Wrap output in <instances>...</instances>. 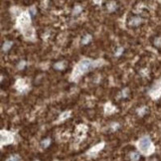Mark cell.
<instances>
[{
    "label": "cell",
    "mask_w": 161,
    "mask_h": 161,
    "mask_svg": "<svg viewBox=\"0 0 161 161\" xmlns=\"http://www.w3.org/2000/svg\"><path fill=\"white\" fill-rule=\"evenodd\" d=\"M98 64L96 63L94 61H90V60H82L79 65L76 67V70L74 72V77H79L82 74L86 73V72L90 71L92 68L96 67Z\"/></svg>",
    "instance_id": "6da1fadb"
},
{
    "label": "cell",
    "mask_w": 161,
    "mask_h": 161,
    "mask_svg": "<svg viewBox=\"0 0 161 161\" xmlns=\"http://www.w3.org/2000/svg\"><path fill=\"white\" fill-rule=\"evenodd\" d=\"M150 145H151V140L148 136H143L141 139L139 140V148L142 151H147L149 149Z\"/></svg>",
    "instance_id": "7a4b0ae2"
},
{
    "label": "cell",
    "mask_w": 161,
    "mask_h": 161,
    "mask_svg": "<svg viewBox=\"0 0 161 161\" xmlns=\"http://www.w3.org/2000/svg\"><path fill=\"white\" fill-rule=\"evenodd\" d=\"M142 19L140 17H138V16H134L130 19V21H129V25L130 26H138L140 23H141Z\"/></svg>",
    "instance_id": "3957f363"
},
{
    "label": "cell",
    "mask_w": 161,
    "mask_h": 161,
    "mask_svg": "<svg viewBox=\"0 0 161 161\" xmlns=\"http://www.w3.org/2000/svg\"><path fill=\"white\" fill-rule=\"evenodd\" d=\"M12 45H13V42H12V41H6V42L3 44V46H2V50H3V52H8V51L12 48Z\"/></svg>",
    "instance_id": "277c9868"
},
{
    "label": "cell",
    "mask_w": 161,
    "mask_h": 161,
    "mask_svg": "<svg viewBox=\"0 0 161 161\" xmlns=\"http://www.w3.org/2000/svg\"><path fill=\"white\" fill-rule=\"evenodd\" d=\"M54 68H55L56 70H64L66 68V63L65 62H58V63H56L55 65H54Z\"/></svg>",
    "instance_id": "5b68a950"
},
{
    "label": "cell",
    "mask_w": 161,
    "mask_h": 161,
    "mask_svg": "<svg viewBox=\"0 0 161 161\" xmlns=\"http://www.w3.org/2000/svg\"><path fill=\"white\" fill-rule=\"evenodd\" d=\"M51 144V139L50 138H46V139H44L42 142H41V145H42L43 148H47L49 147V145Z\"/></svg>",
    "instance_id": "8992f818"
},
{
    "label": "cell",
    "mask_w": 161,
    "mask_h": 161,
    "mask_svg": "<svg viewBox=\"0 0 161 161\" xmlns=\"http://www.w3.org/2000/svg\"><path fill=\"white\" fill-rule=\"evenodd\" d=\"M90 40H92V36L90 35H86V36H84V38L82 39V44H88V43H90Z\"/></svg>",
    "instance_id": "52a82bcc"
},
{
    "label": "cell",
    "mask_w": 161,
    "mask_h": 161,
    "mask_svg": "<svg viewBox=\"0 0 161 161\" xmlns=\"http://www.w3.org/2000/svg\"><path fill=\"white\" fill-rule=\"evenodd\" d=\"M139 158H140V156L138 152H132V153H131V161H138Z\"/></svg>",
    "instance_id": "ba28073f"
},
{
    "label": "cell",
    "mask_w": 161,
    "mask_h": 161,
    "mask_svg": "<svg viewBox=\"0 0 161 161\" xmlns=\"http://www.w3.org/2000/svg\"><path fill=\"white\" fill-rule=\"evenodd\" d=\"M82 8L80 7V6H76L75 8H74V11H73V13H74V15H76V14H79L80 11H82Z\"/></svg>",
    "instance_id": "9c48e42d"
},
{
    "label": "cell",
    "mask_w": 161,
    "mask_h": 161,
    "mask_svg": "<svg viewBox=\"0 0 161 161\" xmlns=\"http://www.w3.org/2000/svg\"><path fill=\"white\" fill-rule=\"evenodd\" d=\"M25 66H26V62L25 61H21V62H19V64H18V66H17V68L19 70H23L24 68H25Z\"/></svg>",
    "instance_id": "30bf717a"
},
{
    "label": "cell",
    "mask_w": 161,
    "mask_h": 161,
    "mask_svg": "<svg viewBox=\"0 0 161 161\" xmlns=\"http://www.w3.org/2000/svg\"><path fill=\"white\" fill-rule=\"evenodd\" d=\"M122 52H123V48H122V47H120V48L117 49V51L115 52V56H116V57H118V56H120L121 54H122Z\"/></svg>",
    "instance_id": "8fae6325"
},
{
    "label": "cell",
    "mask_w": 161,
    "mask_h": 161,
    "mask_svg": "<svg viewBox=\"0 0 161 161\" xmlns=\"http://www.w3.org/2000/svg\"><path fill=\"white\" fill-rule=\"evenodd\" d=\"M6 161H18V157L17 156H11V157H9Z\"/></svg>",
    "instance_id": "7c38bea8"
},
{
    "label": "cell",
    "mask_w": 161,
    "mask_h": 161,
    "mask_svg": "<svg viewBox=\"0 0 161 161\" xmlns=\"http://www.w3.org/2000/svg\"><path fill=\"white\" fill-rule=\"evenodd\" d=\"M155 44L157 45V46H161V38L157 39V40L155 41Z\"/></svg>",
    "instance_id": "4fadbf2b"
}]
</instances>
